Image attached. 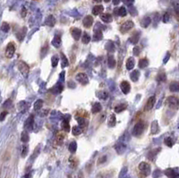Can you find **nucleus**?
<instances>
[{
    "label": "nucleus",
    "mask_w": 179,
    "mask_h": 178,
    "mask_svg": "<svg viewBox=\"0 0 179 178\" xmlns=\"http://www.w3.org/2000/svg\"><path fill=\"white\" fill-rule=\"evenodd\" d=\"M138 168L143 177H148L151 174V166L147 162H141L138 166Z\"/></svg>",
    "instance_id": "nucleus-1"
},
{
    "label": "nucleus",
    "mask_w": 179,
    "mask_h": 178,
    "mask_svg": "<svg viewBox=\"0 0 179 178\" xmlns=\"http://www.w3.org/2000/svg\"><path fill=\"white\" fill-rule=\"evenodd\" d=\"M166 103L169 108L172 109H178L179 108V99L176 97L170 96L166 99Z\"/></svg>",
    "instance_id": "nucleus-2"
},
{
    "label": "nucleus",
    "mask_w": 179,
    "mask_h": 178,
    "mask_svg": "<svg viewBox=\"0 0 179 178\" xmlns=\"http://www.w3.org/2000/svg\"><path fill=\"white\" fill-rule=\"evenodd\" d=\"M17 67H18V70L20 71V73H21L24 77H27V76H28L29 72H30V67H29V65H28L25 62H23V61L18 62Z\"/></svg>",
    "instance_id": "nucleus-3"
},
{
    "label": "nucleus",
    "mask_w": 179,
    "mask_h": 178,
    "mask_svg": "<svg viewBox=\"0 0 179 178\" xmlns=\"http://www.w3.org/2000/svg\"><path fill=\"white\" fill-rule=\"evenodd\" d=\"M144 124L143 122H138L134 126V129H133V134L136 137L140 136L143 131H144Z\"/></svg>",
    "instance_id": "nucleus-4"
},
{
    "label": "nucleus",
    "mask_w": 179,
    "mask_h": 178,
    "mask_svg": "<svg viewBox=\"0 0 179 178\" xmlns=\"http://www.w3.org/2000/svg\"><path fill=\"white\" fill-rule=\"evenodd\" d=\"M134 23L132 21H126L125 22H123L120 26V31L122 33H126L127 31H129L132 28H134Z\"/></svg>",
    "instance_id": "nucleus-5"
},
{
    "label": "nucleus",
    "mask_w": 179,
    "mask_h": 178,
    "mask_svg": "<svg viewBox=\"0 0 179 178\" xmlns=\"http://www.w3.org/2000/svg\"><path fill=\"white\" fill-rule=\"evenodd\" d=\"M14 53H15V46L13 42H10L5 48V56L7 58H12Z\"/></svg>",
    "instance_id": "nucleus-6"
},
{
    "label": "nucleus",
    "mask_w": 179,
    "mask_h": 178,
    "mask_svg": "<svg viewBox=\"0 0 179 178\" xmlns=\"http://www.w3.org/2000/svg\"><path fill=\"white\" fill-rule=\"evenodd\" d=\"M76 80L78 82H80L82 85H87L89 83V78L88 76L83 73H80L76 75Z\"/></svg>",
    "instance_id": "nucleus-7"
},
{
    "label": "nucleus",
    "mask_w": 179,
    "mask_h": 178,
    "mask_svg": "<svg viewBox=\"0 0 179 178\" xmlns=\"http://www.w3.org/2000/svg\"><path fill=\"white\" fill-rule=\"evenodd\" d=\"M155 102H156V98L155 96H152L151 98H149V99L147 100L146 104H145V107H144V110L145 111H150L152 109V108L154 107L155 105Z\"/></svg>",
    "instance_id": "nucleus-8"
},
{
    "label": "nucleus",
    "mask_w": 179,
    "mask_h": 178,
    "mask_svg": "<svg viewBox=\"0 0 179 178\" xmlns=\"http://www.w3.org/2000/svg\"><path fill=\"white\" fill-rule=\"evenodd\" d=\"M70 31H71V35H72V37H73L75 40H79L80 38L82 37V30H81L79 28H75V27H74V28L71 29Z\"/></svg>",
    "instance_id": "nucleus-9"
},
{
    "label": "nucleus",
    "mask_w": 179,
    "mask_h": 178,
    "mask_svg": "<svg viewBox=\"0 0 179 178\" xmlns=\"http://www.w3.org/2000/svg\"><path fill=\"white\" fill-rule=\"evenodd\" d=\"M120 89H121V90L123 91L124 94H128L131 90V85L128 82L124 81L120 84Z\"/></svg>",
    "instance_id": "nucleus-10"
},
{
    "label": "nucleus",
    "mask_w": 179,
    "mask_h": 178,
    "mask_svg": "<svg viewBox=\"0 0 179 178\" xmlns=\"http://www.w3.org/2000/svg\"><path fill=\"white\" fill-rule=\"evenodd\" d=\"M82 24H83V26L86 27V28L91 27V25L93 24V18H92V16H91V15H87V16H85V17L83 18V20H82Z\"/></svg>",
    "instance_id": "nucleus-11"
},
{
    "label": "nucleus",
    "mask_w": 179,
    "mask_h": 178,
    "mask_svg": "<svg viewBox=\"0 0 179 178\" xmlns=\"http://www.w3.org/2000/svg\"><path fill=\"white\" fill-rule=\"evenodd\" d=\"M33 125H34V117H33V116H30L26 120V122H25V124H24V127H25V129L30 131V130H32ZM27 130H26V131H27Z\"/></svg>",
    "instance_id": "nucleus-12"
},
{
    "label": "nucleus",
    "mask_w": 179,
    "mask_h": 178,
    "mask_svg": "<svg viewBox=\"0 0 179 178\" xmlns=\"http://www.w3.org/2000/svg\"><path fill=\"white\" fill-rule=\"evenodd\" d=\"M104 11V7L103 5L101 4H98V5H95L92 9V14L93 15H99V14H101Z\"/></svg>",
    "instance_id": "nucleus-13"
},
{
    "label": "nucleus",
    "mask_w": 179,
    "mask_h": 178,
    "mask_svg": "<svg viewBox=\"0 0 179 178\" xmlns=\"http://www.w3.org/2000/svg\"><path fill=\"white\" fill-rule=\"evenodd\" d=\"M135 65V59L134 57H129L126 60V67L127 70H132Z\"/></svg>",
    "instance_id": "nucleus-14"
},
{
    "label": "nucleus",
    "mask_w": 179,
    "mask_h": 178,
    "mask_svg": "<svg viewBox=\"0 0 179 178\" xmlns=\"http://www.w3.org/2000/svg\"><path fill=\"white\" fill-rule=\"evenodd\" d=\"M51 43H52V45H53L55 47H56V48L60 47H61V43H62L61 37H60L59 35H56Z\"/></svg>",
    "instance_id": "nucleus-15"
},
{
    "label": "nucleus",
    "mask_w": 179,
    "mask_h": 178,
    "mask_svg": "<svg viewBox=\"0 0 179 178\" xmlns=\"http://www.w3.org/2000/svg\"><path fill=\"white\" fill-rule=\"evenodd\" d=\"M100 19L102 22H106V23H109L112 22V15L109 13H101L100 14Z\"/></svg>",
    "instance_id": "nucleus-16"
},
{
    "label": "nucleus",
    "mask_w": 179,
    "mask_h": 178,
    "mask_svg": "<svg viewBox=\"0 0 179 178\" xmlns=\"http://www.w3.org/2000/svg\"><path fill=\"white\" fill-rule=\"evenodd\" d=\"M103 39V33L100 30H94V34H93V39L96 41L101 40Z\"/></svg>",
    "instance_id": "nucleus-17"
},
{
    "label": "nucleus",
    "mask_w": 179,
    "mask_h": 178,
    "mask_svg": "<svg viewBox=\"0 0 179 178\" xmlns=\"http://www.w3.org/2000/svg\"><path fill=\"white\" fill-rule=\"evenodd\" d=\"M46 24L50 26V27H53L55 24H56V18L54 17V15H48L45 21Z\"/></svg>",
    "instance_id": "nucleus-18"
},
{
    "label": "nucleus",
    "mask_w": 179,
    "mask_h": 178,
    "mask_svg": "<svg viewBox=\"0 0 179 178\" xmlns=\"http://www.w3.org/2000/svg\"><path fill=\"white\" fill-rule=\"evenodd\" d=\"M165 175L169 177H179V174L177 173L174 169L169 168L165 171Z\"/></svg>",
    "instance_id": "nucleus-19"
},
{
    "label": "nucleus",
    "mask_w": 179,
    "mask_h": 178,
    "mask_svg": "<svg viewBox=\"0 0 179 178\" xmlns=\"http://www.w3.org/2000/svg\"><path fill=\"white\" fill-rule=\"evenodd\" d=\"M151 130H152V134H157L160 132V126H159V124H158L157 121H153L152 122Z\"/></svg>",
    "instance_id": "nucleus-20"
},
{
    "label": "nucleus",
    "mask_w": 179,
    "mask_h": 178,
    "mask_svg": "<svg viewBox=\"0 0 179 178\" xmlns=\"http://www.w3.org/2000/svg\"><path fill=\"white\" fill-rule=\"evenodd\" d=\"M65 134H63V133H60V134H58L57 135H56V141H55V142L57 144V145H62L63 144V142H64V141H65Z\"/></svg>",
    "instance_id": "nucleus-21"
},
{
    "label": "nucleus",
    "mask_w": 179,
    "mask_h": 178,
    "mask_svg": "<svg viewBox=\"0 0 179 178\" xmlns=\"http://www.w3.org/2000/svg\"><path fill=\"white\" fill-rule=\"evenodd\" d=\"M169 90L171 92H178L179 91V82H173L169 85Z\"/></svg>",
    "instance_id": "nucleus-22"
},
{
    "label": "nucleus",
    "mask_w": 179,
    "mask_h": 178,
    "mask_svg": "<svg viewBox=\"0 0 179 178\" xmlns=\"http://www.w3.org/2000/svg\"><path fill=\"white\" fill-rule=\"evenodd\" d=\"M115 13H116L117 15L121 16V17H125V16L126 15V13H127V12H126V9L124 6H121V7H119V8L116 9V10H115Z\"/></svg>",
    "instance_id": "nucleus-23"
},
{
    "label": "nucleus",
    "mask_w": 179,
    "mask_h": 178,
    "mask_svg": "<svg viewBox=\"0 0 179 178\" xmlns=\"http://www.w3.org/2000/svg\"><path fill=\"white\" fill-rule=\"evenodd\" d=\"M108 67L109 68H115L116 67V65H117V62L114 58L113 56H108Z\"/></svg>",
    "instance_id": "nucleus-24"
},
{
    "label": "nucleus",
    "mask_w": 179,
    "mask_h": 178,
    "mask_svg": "<svg viewBox=\"0 0 179 178\" xmlns=\"http://www.w3.org/2000/svg\"><path fill=\"white\" fill-rule=\"evenodd\" d=\"M117 124V117L115 115H110L108 121V125L109 127H114Z\"/></svg>",
    "instance_id": "nucleus-25"
},
{
    "label": "nucleus",
    "mask_w": 179,
    "mask_h": 178,
    "mask_svg": "<svg viewBox=\"0 0 179 178\" xmlns=\"http://www.w3.org/2000/svg\"><path fill=\"white\" fill-rule=\"evenodd\" d=\"M61 126H62V129H63L65 132H66V133L70 132V125H69V123H68V119H64V120L62 121Z\"/></svg>",
    "instance_id": "nucleus-26"
},
{
    "label": "nucleus",
    "mask_w": 179,
    "mask_h": 178,
    "mask_svg": "<svg viewBox=\"0 0 179 178\" xmlns=\"http://www.w3.org/2000/svg\"><path fill=\"white\" fill-rule=\"evenodd\" d=\"M139 77H140V73H139L138 70L133 71V72L131 73V74H130V78H131V80H132L133 82H137L138 79H139Z\"/></svg>",
    "instance_id": "nucleus-27"
},
{
    "label": "nucleus",
    "mask_w": 179,
    "mask_h": 178,
    "mask_svg": "<svg viewBox=\"0 0 179 178\" xmlns=\"http://www.w3.org/2000/svg\"><path fill=\"white\" fill-rule=\"evenodd\" d=\"M101 109H102V107H101L100 103H99V102H96V103L93 105L92 108H91V112H92L93 114H97V113L100 112V111H101Z\"/></svg>",
    "instance_id": "nucleus-28"
},
{
    "label": "nucleus",
    "mask_w": 179,
    "mask_h": 178,
    "mask_svg": "<svg viewBox=\"0 0 179 178\" xmlns=\"http://www.w3.org/2000/svg\"><path fill=\"white\" fill-rule=\"evenodd\" d=\"M82 131H83V129L81 127V126H74L73 128H72V134H74V135H75V136H77V135H80L82 133Z\"/></svg>",
    "instance_id": "nucleus-29"
},
{
    "label": "nucleus",
    "mask_w": 179,
    "mask_h": 178,
    "mask_svg": "<svg viewBox=\"0 0 179 178\" xmlns=\"http://www.w3.org/2000/svg\"><path fill=\"white\" fill-rule=\"evenodd\" d=\"M151 22H152V19H151L149 16H146V17H144V18L141 21V25H142L143 27L146 28V27H148V26L151 24Z\"/></svg>",
    "instance_id": "nucleus-30"
},
{
    "label": "nucleus",
    "mask_w": 179,
    "mask_h": 178,
    "mask_svg": "<svg viewBox=\"0 0 179 178\" xmlns=\"http://www.w3.org/2000/svg\"><path fill=\"white\" fill-rule=\"evenodd\" d=\"M60 56H61V66H62V68H65V67L68 66V65H69V62H68V60H67L66 56H65V54L61 53V54H60Z\"/></svg>",
    "instance_id": "nucleus-31"
},
{
    "label": "nucleus",
    "mask_w": 179,
    "mask_h": 178,
    "mask_svg": "<svg viewBox=\"0 0 179 178\" xmlns=\"http://www.w3.org/2000/svg\"><path fill=\"white\" fill-rule=\"evenodd\" d=\"M127 108V105L126 104H120V105H117L115 107V112L116 113H121L123 112L124 110H126Z\"/></svg>",
    "instance_id": "nucleus-32"
},
{
    "label": "nucleus",
    "mask_w": 179,
    "mask_h": 178,
    "mask_svg": "<svg viewBox=\"0 0 179 178\" xmlns=\"http://www.w3.org/2000/svg\"><path fill=\"white\" fill-rule=\"evenodd\" d=\"M148 65H149V60L147 58H142L139 61V67L140 68L143 69V68H146Z\"/></svg>",
    "instance_id": "nucleus-33"
},
{
    "label": "nucleus",
    "mask_w": 179,
    "mask_h": 178,
    "mask_svg": "<svg viewBox=\"0 0 179 178\" xmlns=\"http://www.w3.org/2000/svg\"><path fill=\"white\" fill-rule=\"evenodd\" d=\"M42 106H43V100H42V99H38V100L34 103L33 108H34V110L38 111V110H39V109L42 108Z\"/></svg>",
    "instance_id": "nucleus-34"
},
{
    "label": "nucleus",
    "mask_w": 179,
    "mask_h": 178,
    "mask_svg": "<svg viewBox=\"0 0 179 178\" xmlns=\"http://www.w3.org/2000/svg\"><path fill=\"white\" fill-rule=\"evenodd\" d=\"M21 140H22V142H29V140H30V136H29V134L27 133V131L25 130V131H23L22 133V135H21Z\"/></svg>",
    "instance_id": "nucleus-35"
},
{
    "label": "nucleus",
    "mask_w": 179,
    "mask_h": 178,
    "mask_svg": "<svg viewBox=\"0 0 179 178\" xmlns=\"http://www.w3.org/2000/svg\"><path fill=\"white\" fill-rule=\"evenodd\" d=\"M28 108H29V104H27L25 101H21V102L18 104V108H19V110H21V111H25V110L28 109Z\"/></svg>",
    "instance_id": "nucleus-36"
},
{
    "label": "nucleus",
    "mask_w": 179,
    "mask_h": 178,
    "mask_svg": "<svg viewBox=\"0 0 179 178\" xmlns=\"http://www.w3.org/2000/svg\"><path fill=\"white\" fill-rule=\"evenodd\" d=\"M140 39V33L139 32H136L135 34H134L131 38H130V41L133 43V44H137V42L139 41Z\"/></svg>",
    "instance_id": "nucleus-37"
},
{
    "label": "nucleus",
    "mask_w": 179,
    "mask_h": 178,
    "mask_svg": "<svg viewBox=\"0 0 179 178\" xmlns=\"http://www.w3.org/2000/svg\"><path fill=\"white\" fill-rule=\"evenodd\" d=\"M82 41L83 44H88L91 41V36L88 33L84 32L82 34Z\"/></svg>",
    "instance_id": "nucleus-38"
},
{
    "label": "nucleus",
    "mask_w": 179,
    "mask_h": 178,
    "mask_svg": "<svg viewBox=\"0 0 179 178\" xmlns=\"http://www.w3.org/2000/svg\"><path fill=\"white\" fill-rule=\"evenodd\" d=\"M76 150H77V143L75 142H72L69 144V151L71 153H75Z\"/></svg>",
    "instance_id": "nucleus-39"
},
{
    "label": "nucleus",
    "mask_w": 179,
    "mask_h": 178,
    "mask_svg": "<svg viewBox=\"0 0 179 178\" xmlns=\"http://www.w3.org/2000/svg\"><path fill=\"white\" fill-rule=\"evenodd\" d=\"M59 62V58L57 56H53L51 58V64H52V67H56L57 64Z\"/></svg>",
    "instance_id": "nucleus-40"
},
{
    "label": "nucleus",
    "mask_w": 179,
    "mask_h": 178,
    "mask_svg": "<svg viewBox=\"0 0 179 178\" xmlns=\"http://www.w3.org/2000/svg\"><path fill=\"white\" fill-rule=\"evenodd\" d=\"M1 30L4 31V32H8L10 30V25L7 23V22H3L2 23V26H1Z\"/></svg>",
    "instance_id": "nucleus-41"
},
{
    "label": "nucleus",
    "mask_w": 179,
    "mask_h": 178,
    "mask_svg": "<svg viewBox=\"0 0 179 178\" xmlns=\"http://www.w3.org/2000/svg\"><path fill=\"white\" fill-rule=\"evenodd\" d=\"M166 79H167V76H166V74L164 73H160L157 76V81L158 82H165Z\"/></svg>",
    "instance_id": "nucleus-42"
},
{
    "label": "nucleus",
    "mask_w": 179,
    "mask_h": 178,
    "mask_svg": "<svg viewBox=\"0 0 179 178\" xmlns=\"http://www.w3.org/2000/svg\"><path fill=\"white\" fill-rule=\"evenodd\" d=\"M165 144L168 146V147H173V144H174V142H173V140H172V138L171 137H168V138H166L165 139Z\"/></svg>",
    "instance_id": "nucleus-43"
},
{
    "label": "nucleus",
    "mask_w": 179,
    "mask_h": 178,
    "mask_svg": "<svg viewBox=\"0 0 179 178\" xmlns=\"http://www.w3.org/2000/svg\"><path fill=\"white\" fill-rule=\"evenodd\" d=\"M98 97H99L100 99H107L108 97V95L107 92L102 91V92H100V93L98 94Z\"/></svg>",
    "instance_id": "nucleus-44"
},
{
    "label": "nucleus",
    "mask_w": 179,
    "mask_h": 178,
    "mask_svg": "<svg viewBox=\"0 0 179 178\" xmlns=\"http://www.w3.org/2000/svg\"><path fill=\"white\" fill-rule=\"evenodd\" d=\"M28 154V147L26 145H23L22 147V158H25Z\"/></svg>",
    "instance_id": "nucleus-45"
},
{
    "label": "nucleus",
    "mask_w": 179,
    "mask_h": 178,
    "mask_svg": "<svg viewBox=\"0 0 179 178\" xmlns=\"http://www.w3.org/2000/svg\"><path fill=\"white\" fill-rule=\"evenodd\" d=\"M169 19H170L169 13H166L163 15V22H165V23L169 22Z\"/></svg>",
    "instance_id": "nucleus-46"
},
{
    "label": "nucleus",
    "mask_w": 179,
    "mask_h": 178,
    "mask_svg": "<svg viewBox=\"0 0 179 178\" xmlns=\"http://www.w3.org/2000/svg\"><path fill=\"white\" fill-rule=\"evenodd\" d=\"M174 8H175V12H176L177 15L179 16V1H176L174 3Z\"/></svg>",
    "instance_id": "nucleus-47"
},
{
    "label": "nucleus",
    "mask_w": 179,
    "mask_h": 178,
    "mask_svg": "<svg viewBox=\"0 0 179 178\" xmlns=\"http://www.w3.org/2000/svg\"><path fill=\"white\" fill-rule=\"evenodd\" d=\"M7 114H8L7 111H4V112H2V113L0 114V122H2V121L4 120V118H5V116H6Z\"/></svg>",
    "instance_id": "nucleus-48"
},
{
    "label": "nucleus",
    "mask_w": 179,
    "mask_h": 178,
    "mask_svg": "<svg viewBox=\"0 0 179 178\" xmlns=\"http://www.w3.org/2000/svg\"><path fill=\"white\" fill-rule=\"evenodd\" d=\"M134 55L135 56H137L140 55V47H134Z\"/></svg>",
    "instance_id": "nucleus-49"
},
{
    "label": "nucleus",
    "mask_w": 179,
    "mask_h": 178,
    "mask_svg": "<svg viewBox=\"0 0 179 178\" xmlns=\"http://www.w3.org/2000/svg\"><path fill=\"white\" fill-rule=\"evenodd\" d=\"M126 4H127V5H131V4H134V0H122Z\"/></svg>",
    "instance_id": "nucleus-50"
},
{
    "label": "nucleus",
    "mask_w": 179,
    "mask_h": 178,
    "mask_svg": "<svg viewBox=\"0 0 179 178\" xmlns=\"http://www.w3.org/2000/svg\"><path fill=\"white\" fill-rule=\"evenodd\" d=\"M46 50H48V47H43V48H42V52H43V54L41 55V56H42V57H43V56L46 55V53H47V51H46Z\"/></svg>",
    "instance_id": "nucleus-51"
},
{
    "label": "nucleus",
    "mask_w": 179,
    "mask_h": 178,
    "mask_svg": "<svg viewBox=\"0 0 179 178\" xmlns=\"http://www.w3.org/2000/svg\"><path fill=\"white\" fill-rule=\"evenodd\" d=\"M169 56H170V55H169V53H168V54H167V56L165 57V60H164V63H167V62H168V60H169Z\"/></svg>",
    "instance_id": "nucleus-52"
},
{
    "label": "nucleus",
    "mask_w": 179,
    "mask_h": 178,
    "mask_svg": "<svg viewBox=\"0 0 179 178\" xmlns=\"http://www.w3.org/2000/svg\"><path fill=\"white\" fill-rule=\"evenodd\" d=\"M101 159H102L101 160L98 161V163H99V164H100V163H101V162H103V161H106V159H107V157H106V156H104V157H102Z\"/></svg>",
    "instance_id": "nucleus-53"
},
{
    "label": "nucleus",
    "mask_w": 179,
    "mask_h": 178,
    "mask_svg": "<svg viewBox=\"0 0 179 178\" xmlns=\"http://www.w3.org/2000/svg\"><path fill=\"white\" fill-rule=\"evenodd\" d=\"M119 3H120V0H113V4H116V5H117Z\"/></svg>",
    "instance_id": "nucleus-54"
},
{
    "label": "nucleus",
    "mask_w": 179,
    "mask_h": 178,
    "mask_svg": "<svg viewBox=\"0 0 179 178\" xmlns=\"http://www.w3.org/2000/svg\"><path fill=\"white\" fill-rule=\"evenodd\" d=\"M22 17H24V16H25V14H26V10H25L24 8L22 9Z\"/></svg>",
    "instance_id": "nucleus-55"
},
{
    "label": "nucleus",
    "mask_w": 179,
    "mask_h": 178,
    "mask_svg": "<svg viewBox=\"0 0 179 178\" xmlns=\"http://www.w3.org/2000/svg\"><path fill=\"white\" fill-rule=\"evenodd\" d=\"M93 1H95V2H97V3H100L102 0H93Z\"/></svg>",
    "instance_id": "nucleus-56"
},
{
    "label": "nucleus",
    "mask_w": 179,
    "mask_h": 178,
    "mask_svg": "<svg viewBox=\"0 0 179 178\" xmlns=\"http://www.w3.org/2000/svg\"><path fill=\"white\" fill-rule=\"evenodd\" d=\"M104 1H105V2H106V3H108V2H109V1H110V0H104Z\"/></svg>",
    "instance_id": "nucleus-57"
},
{
    "label": "nucleus",
    "mask_w": 179,
    "mask_h": 178,
    "mask_svg": "<svg viewBox=\"0 0 179 178\" xmlns=\"http://www.w3.org/2000/svg\"><path fill=\"white\" fill-rule=\"evenodd\" d=\"M178 67H179V65H178Z\"/></svg>",
    "instance_id": "nucleus-58"
}]
</instances>
